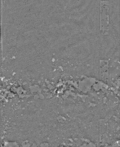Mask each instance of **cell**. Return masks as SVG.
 Wrapping results in <instances>:
<instances>
[{"instance_id": "cell-1", "label": "cell", "mask_w": 120, "mask_h": 147, "mask_svg": "<svg viewBox=\"0 0 120 147\" xmlns=\"http://www.w3.org/2000/svg\"><path fill=\"white\" fill-rule=\"evenodd\" d=\"M108 7L107 5L104 4L101 7V29H104L103 30H107L109 24V16L108 13Z\"/></svg>"}]
</instances>
